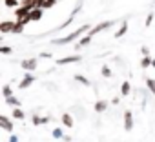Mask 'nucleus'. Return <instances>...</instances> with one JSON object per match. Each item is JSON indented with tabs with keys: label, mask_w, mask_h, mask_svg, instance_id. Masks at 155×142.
<instances>
[{
	"label": "nucleus",
	"mask_w": 155,
	"mask_h": 142,
	"mask_svg": "<svg viewBox=\"0 0 155 142\" xmlns=\"http://www.w3.org/2000/svg\"><path fill=\"white\" fill-rule=\"evenodd\" d=\"M84 31H91V29H90V24L81 26L79 29H75L73 33H69V35H66V37H62V38H53V40H51V44H53V46H64V44H69V42L77 40V38H79Z\"/></svg>",
	"instance_id": "obj_1"
},
{
	"label": "nucleus",
	"mask_w": 155,
	"mask_h": 142,
	"mask_svg": "<svg viewBox=\"0 0 155 142\" xmlns=\"http://www.w3.org/2000/svg\"><path fill=\"white\" fill-rule=\"evenodd\" d=\"M81 9H82V0H79V4H77V8H75V9L71 11V15H69V18H68V20H66L64 24H60V26H58L57 29H53L51 33H57V31H62V29H66V27H68V26H69V24H71V22L75 20V17H77V13H79Z\"/></svg>",
	"instance_id": "obj_2"
},
{
	"label": "nucleus",
	"mask_w": 155,
	"mask_h": 142,
	"mask_svg": "<svg viewBox=\"0 0 155 142\" xmlns=\"http://www.w3.org/2000/svg\"><path fill=\"white\" fill-rule=\"evenodd\" d=\"M113 24H115L113 20H106V22H101V24H97L95 27H91V31H90L88 35H90V37L93 38V37H95L97 33H101V31H104V29H108V27H111Z\"/></svg>",
	"instance_id": "obj_3"
},
{
	"label": "nucleus",
	"mask_w": 155,
	"mask_h": 142,
	"mask_svg": "<svg viewBox=\"0 0 155 142\" xmlns=\"http://www.w3.org/2000/svg\"><path fill=\"white\" fill-rule=\"evenodd\" d=\"M20 66L28 71V73H31V71H35V69H37L38 62H37V58H28V60H22V62H20Z\"/></svg>",
	"instance_id": "obj_4"
},
{
	"label": "nucleus",
	"mask_w": 155,
	"mask_h": 142,
	"mask_svg": "<svg viewBox=\"0 0 155 142\" xmlns=\"http://www.w3.org/2000/svg\"><path fill=\"white\" fill-rule=\"evenodd\" d=\"M33 82H35V75H33V73H26V75H24V79L20 80L18 88H20V89H26V88H29Z\"/></svg>",
	"instance_id": "obj_5"
},
{
	"label": "nucleus",
	"mask_w": 155,
	"mask_h": 142,
	"mask_svg": "<svg viewBox=\"0 0 155 142\" xmlns=\"http://www.w3.org/2000/svg\"><path fill=\"white\" fill-rule=\"evenodd\" d=\"M124 129L126 131H131L133 129V113L130 109L124 111Z\"/></svg>",
	"instance_id": "obj_6"
},
{
	"label": "nucleus",
	"mask_w": 155,
	"mask_h": 142,
	"mask_svg": "<svg viewBox=\"0 0 155 142\" xmlns=\"http://www.w3.org/2000/svg\"><path fill=\"white\" fill-rule=\"evenodd\" d=\"M81 60H82V56H81V55L64 56V58H58V60H57V66H66V64H69V62H81Z\"/></svg>",
	"instance_id": "obj_7"
},
{
	"label": "nucleus",
	"mask_w": 155,
	"mask_h": 142,
	"mask_svg": "<svg viewBox=\"0 0 155 142\" xmlns=\"http://www.w3.org/2000/svg\"><path fill=\"white\" fill-rule=\"evenodd\" d=\"M13 27H15V20L0 22V33H13Z\"/></svg>",
	"instance_id": "obj_8"
},
{
	"label": "nucleus",
	"mask_w": 155,
	"mask_h": 142,
	"mask_svg": "<svg viewBox=\"0 0 155 142\" xmlns=\"http://www.w3.org/2000/svg\"><path fill=\"white\" fill-rule=\"evenodd\" d=\"M0 127H2V129H6V131H13V122L6 117V115H0Z\"/></svg>",
	"instance_id": "obj_9"
},
{
	"label": "nucleus",
	"mask_w": 155,
	"mask_h": 142,
	"mask_svg": "<svg viewBox=\"0 0 155 142\" xmlns=\"http://www.w3.org/2000/svg\"><path fill=\"white\" fill-rule=\"evenodd\" d=\"M28 15H29V9H28V8H24V6H18V8L15 9V17H17L15 20H24Z\"/></svg>",
	"instance_id": "obj_10"
},
{
	"label": "nucleus",
	"mask_w": 155,
	"mask_h": 142,
	"mask_svg": "<svg viewBox=\"0 0 155 142\" xmlns=\"http://www.w3.org/2000/svg\"><path fill=\"white\" fill-rule=\"evenodd\" d=\"M42 11H44V9H38V8L33 9V11H29V20H31V22H38V20L42 18Z\"/></svg>",
	"instance_id": "obj_11"
},
{
	"label": "nucleus",
	"mask_w": 155,
	"mask_h": 142,
	"mask_svg": "<svg viewBox=\"0 0 155 142\" xmlns=\"http://www.w3.org/2000/svg\"><path fill=\"white\" fill-rule=\"evenodd\" d=\"M20 6H24L29 11H33V9H37V0H20Z\"/></svg>",
	"instance_id": "obj_12"
},
{
	"label": "nucleus",
	"mask_w": 155,
	"mask_h": 142,
	"mask_svg": "<svg viewBox=\"0 0 155 142\" xmlns=\"http://www.w3.org/2000/svg\"><path fill=\"white\" fill-rule=\"evenodd\" d=\"M126 31H128V22L124 20V22L120 24V27H119V31L115 33V38H120V37H124V35H126Z\"/></svg>",
	"instance_id": "obj_13"
},
{
	"label": "nucleus",
	"mask_w": 155,
	"mask_h": 142,
	"mask_svg": "<svg viewBox=\"0 0 155 142\" xmlns=\"http://www.w3.org/2000/svg\"><path fill=\"white\" fill-rule=\"evenodd\" d=\"M106 108H108V102H106V100H97V102H95V111H97V113L106 111Z\"/></svg>",
	"instance_id": "obj_14"
},
{
	"label": "nucleus",
	"mask_w": 155,
	"mask_h": 142,
	"mask_svg": "<svg viewBox=\"0 0 155 142\" xmlns=\"http://www.w3.org/2000/svg\"><path fill=\"white\" fill-rule=\"evenodd\" d=\"M62 124L68 126V127H73V117H71L69 113H64V115H62Z\"/></svg>",
	"instance_id": "obj_15"
},
{
	"label": "nucleus",
	"mask_w": 155,
	"mask_h": 142,
	"mask_svg": "<svg viewBox=\"0 0 155 142\" xmlns=\"http://www.w3.org/2000/svg\"><path fill=\"white\" fill-rule=\"evenodd\" d=\"M8 106H13V108H20V100L17 97H9V98H4Z\"/></svg>",
	"instance_id": "obj_16"
},
{
	"label": "nucleus",
	"mask_w": 155,
	"mask_h": 142,
	"mask_svg": "<svg viewBox=\"0 0 155 142\" xmlns=\"http://www.w3.org/2000/svg\"><path fill=\"white\" fill-rule=\"evenodd\" d=\"M4 4H6V8H9V9H17V8L20 6V0H4Z\"/></svg>",
	"instance_id": "obj_17"
},
{
	"label": "nucleus",
	"mask_w": 155,
	"mask_h": 142,
	"mask_svg": "<svg viewBox=\"0 0 155 142\" xmlns=\"http://www.w3.org/2000/svg\"><path fill=\"white\" fill-rule=\"evenodd\" d=\"M26 117V113L20 109V108H13V118H17V120H22Z\"/></svg>",
	"instance_id": "obj_18"
},
{
	"label": "nucleus",
	"mask_w": 155,
	"mask_h": 142,
	"mask_svg": "<svg viewBox=\"0 0 155 142\" xmlns=\"http://www.w3.org/2000/svg\"><path fill=\"white\" fill-rule=\"evenodd\" d=\"M130 91H131V86H130V82L126 80V82H122V86H120V93L126 97V95H130Z\"/></svg>",
	"instance_id": "obj_19"
},
{
	"label": "nucleus",
	"mask_w": 155,
	"mask_h": 142,
	"mask_svg": "<svg viewBox=\"0 0 155 142\" xmlns=\"http://www.w3.org/2000/svg\"><path fill=\"white\" fill-rule=\"evenodd\" d=\"M49 118L48 117H33V124L35 126H40V124H48Z\"/></svg>",
	"instance_id": "obj_20"
},
{
	"label": "nucleus",
	"mask_w": 155,
	"mask_h": 142,
	"mask_svg": "<svg viewBox=\"0 0 155 142\" xmlns=\"http://www.w3.org/2000/svg\"><path fill=\"white\" fill-rule=\"evenodd\" d=\"M13 33H15V35H20V33H24V24H20V22H17V20H15Z\"/></svg>",
	"instance_id": "obj_21"
},
{
	"label": "nucleus",
	"mask_w": 155,
	"mask_h": 142,
	"mask_svg": "<svg viewBox=\"0 0 155 142\" xmlns=\"http://www.w3.org/2000/svg\"><path fill=\"white\" fill-rule=\"evenodd\" d=\"M2 95H4V98H9V97H13V91H11V86H4L2 88Z\"/></svg>",
	"instance_id": "obj_22"
},
{
	"label": "nucleus",
	"mask_w": 155,
	"mask_h": 142,
	"mask_svg": "<svg viewBox=\"0 0 155 142\" xmlns=\"http://www.w3.org/2000/svg\"><path fill=\"white\" fill-rule=\"evenodd\" d=\"M146 86H148V89L151 91V95L155 97V80H153V79H146Z\"/></svg>",
	"instance_id": "obj_23"
},
{
	"label": "nucleus",
	"mask_w": 155,
	"mask_h": 142,
	"mask_svg": "<svg viewBox=\"0 0 155 142\" xmlns=\"http://www.w3.org/2000/svg\"><path fill=\"white\" fill-rule=\"evenodd\" d=\"M91 42V37L88 35V37H84V38H81V42H79V46H77V49H81V47H84V46H88Z\"/></svg>",
	"instance_id": "obj_24"
},
{
	"label": "nucleus",
	"mask_w": 155,
	"mask_h": 142,
	"mask_svg": "<svg viewBox=\"0 0 155 142\" xmlns=\"http://www.w3.org/2000/svg\"><path fill=\"white\" fill-rule=\"evenodd\" d=\"M151 64H153V60H151L150 56H144V58L140 60V67H144V69H146V67H150Z\"/></svg>",
	"instance_id": "obj_25"
},
{
	"label": "nucleus",
	"mask_w": 155,
	"mask_h": 142,
	"mask_svg": "<svg viewBox=\"0 0 155 142\" xmlns=\"http://www.w3.org/2000/svg\"><path fill=\"white\" fill-rule=\"evenodd\" d=\"M75 80L81 82V84H84V86H90V84H91V82H90L86 77H82V75H75Z\"/></svg>",
	"instance_id": "obj_26"
},
{
	"label": "nucleus",
	"mask_w": 155,
	"mask_h": 142,
	"mask_svg": "<svg viewBox=\"0 0 155 142\" xmlns=\"http://www.w3.org/2000/svg\"><path fill=\"white\" fill-rule=\"evenodd\" d=\"M51 135H53V138H64V133H62V129H60V127H55Z\"/></svg>",
	"instance_id": "obj_27"
},
{
	"label": "nucleus",
	"mask_w": 155,
	"mask_h": 142,
	"mask_svg": "<svg viewBox=\"0 0 155 142\" xmlns=\"http://www.w3.org/2000/svg\"><path fill=\"white\" fill-rule=\"evenodd\" d=\"M57 4V0H46V4L42 6V9H49V8H53Z\"/></svg>",
	"instance_id": "obj_28"
},
{
	"label": "nucleus",
	"mask_w": 155,
	"mask_h": 142,
	"mask_svg": "<svg viewBox=\"0 0 155 142\" xmlns=\"http://www.w3.org/2000/svg\"><path fill=\"white\" fill-rule=\"evenodd\" d=\"M13 49L9 47V46H2V47H0V53H4V55H9Z\"/></svg>",
	"instance_id": "obj_29"
},
{
	"label": "nucleus",
	"mask_w": 155,
	"mask_h": 142,
	"mask_svg": "<svg viewBox=\"0 0 155 142\" xmlns=\"http://www.w3.org/2000/svg\"><path fill=\"white\" fill-rule=\"evenodd\" d=\"M102 75H104V77H111V71H110L108 66H102Z\"/></svg>",
	"instance_id": "obj_30"
},
{
	"label": "nucleus",
	"mask_w": 155,
	"mask_h": 142,
	"mask_svg": "<svg viewBox=\"0 0 155 142\" xmlns=\"http://www.w3.org/2000/svg\"><path fill=\"white\" fill-rule=\"evenodd\" d=\"M44 4H46V0H37V8H38V9H42Z\"/></svg>",
	"instance_id": "obj_31"
},
{
	"label": "nucleus",
	"mask_w": 155,
	"mask_h": 142,
	"mask_svg": "<svg viewBox=\"0 0 155 142\" xmlns=\"http://www.w3.org/2000/svg\"><path fill=\"white\" fill-rule=\"evenodd\" d=\"M153 22V15H148V18H146V26H150Z\"/></svg>",
	"instance_id": "obj_32"
},
{
	"label": "nucleus",
	"mask_w": 155,
	"mask_h": 142,
	"mask_svg": "<svg viewBox=\"0 0 155 142\" xmlns=\"http://www.w3.org/2000/svg\"><path fill=\"white\" fill-rule=\"evenodd\" d=\"M9 142H18V137H17V135H11V137H9Z\"/></svg>",
	"instance_id": "obj_33"
},
{
	"label": "nucleus",
	"mask_w": 155,
	"mask_h": 142,
	"mask_svg": "<svg viewBox=\"0 0 155 142\" xmlns=\"http://www.w3.org/2000/svg\"><path fill=\"white\" fill-rule=\"evenodd\" d=\"M140 51H142V55H144V56H148V53H150V51H148V47H142Z\"/></svg>",
	"instance_id": "obj_34"
},
{
	"label": "nucleus",
	"mask_w": 155,
	"mask_h": 142,
	"mask_svg": "<svg viewBox=\"0 0 155 142\" xmlns=\"http://www.w3.org/2000/svg\"><path fill=\"white\" fill-rule=\"evenodd\" d=\"M151 66H153V67H155V58H153V64H151Z\"/></svg>",
	"instance_id": "obj_35"
},
{
	"label": "nucleus",
	"mask_w": 155,
	"mask_h": 142,
	"mask_svg": "<svg viewBox=\"0 0 155 142\" xmlns=\"http://www.w3.org/2000/svg\"><path fill=\"white\" fill-rule=\"evenodd\" d=\"M153 8H155V0H153Z\"/></svg>",
	"instance_id": "obj_36"
}]
</instances>
